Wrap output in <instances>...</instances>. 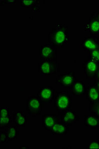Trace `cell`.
<instances>
[{
	"mask_svg": "<svg viewBox=\"0 0 99 149\" xmlns=\"http://www.w3.org/2000/svg\"><path fill=\"white\" fill-rule=\"evenodd\" d=\"M47 40L55 47H64L69 40L68 26L65 24H57L48 33Z\"/></svg>",
	"mask_w": 99,
	"mask_h": 149,
	"instance_id": "6da1fadb",
	"label": "cell"
},
{
	"mask_svg": "<svg viewBox=\"0 0 99 149\" xmlns=\"http://www.w3.org/2000/svg\"><path fill=\"white\" fill-rule=\"evenodd\" d=\"M56 111H61L72 109V97L67 92H56L53 100Z\"/></svg>",
	"mask_w": 99,
	"mask_h": 149,
	"instance_id": "7a4b0ae2",
	"label": "cell"
},
{
	"mask_svg": "<svg viewBox=\"0 0 99 149\" xmlns=\"http://www.w3.org/2000/svg\"><path fill=\"white\" fill-rule=\"evenodd\" d=\"M44 103L41 102L37 96L29 95L26 100V111L28 115L32 117L41 115Z\"/></svg>",
	"mask_w": 99,
	"mask_h": 149,
	"instance_id": "3957f363",
	"label": "cell"
},
{
	"mask_svg": "<svg viewBox=\"0 0 99 149\" xmlns=\"http://www.w3.org/2000/svg\"><path fill=\"white\" fill-rule=\"evenodd\" d=\"M60 71L58 62L49 60L40 59L38 64V72L41 76H53Z\"/></svg>",
	"mask_w": 99,
	"mask_h": 149,
	"instance_id": "277c9868",
	"label": "cell"
},
{
	"mask_svg": "<svg viewBox=\"0 0 99 149\" xmlns=\"http://www.w3.org/2000/svg\"><path fill=\"white\" fill-rule=\"evenodd\" d=\"M99 65L95 61L87 58L82 64L84 75L87 80H95L97 77Z\"/></svg>",
	"mask_w": 99,
	"mask_h": 149,
	"instance_id": "5b68a950",
	"label": "cell"
},
{
	"mask_svg": "<svg viewBox=\"0 0 99 149\" xmlns=\"http://www.w3.org/2000/svg\"><path fill=\"white\" fill-rule=\"evenodd\" d=\"M40 59L49 60L57 62V48L50 43L41 45L39 49Z\"/></svg>",
	"mask_w": 99,
	"mask_h": 149,
	"instance_id": "8992f818",
	"label": "cell"
},
{
	"mask_svg": "<svg viewBox=\"0 0 99 149\" xmlns=\"http://www.w3.org/2000/svg\"><path fill=\"white\" fill-rule=\"evenodd\" d=\"M76 80L75 72H65L57 77L55 80L56 84L63 88H67L71 90Z\"/></svg>",
	"mask_w": 99,
	"mask_h": 149,
	"instance_id": "52a82bcc",
	"label": "cell"
},
{
	"mask_svg": "<svg viewBox=\"0 0 99 149\" xmlns=\"http://www.w3.org/2000/svg\"><path fill=\"white\" fill-rule=\"evenodd\" d=\"M84 32H89L90 35L99 37V21L98 19L97 13L93 12L90 17L83 26Z\"/></svg>",
	"mask_w": 99,
	"mask_h": 149,
	"instance_id": "ba28073f",
	"label": "cell"
},
{
	"mask_svg": "<svg viewBox=\"0 0 99 149\" xmlns=\"http://www.w3.org/2000/svg\"><path fill=\"white\" fill-rule=\"evenodd\" d=\"M55 90L52 86L41 87L37 93V97L43 103H53Z\"/></svg>",
	"mask_w": 99,
	"mask_h": 149,
	"instance_id": "9c48e42d",
	"label": "cell"
},
{
	"mask_svg": "<svg viewBox=\"0 0 99 149\" xmlns=\"http://www.w3.org/2000/svg\"><path fill=\"white\" fill-rule=\"evenodd\" d=\"M99 45V36L90 35L84 37L82 39L81 47L82 48L84 51L88 53L95 50Z\"/></svg>",
	"mask_w": 99,
	"mask_h": 149,
	"instance_id": "30bf717a",
	"label": "cell"
},
{
	"mask_svg": "<svg viewBox=\"0 0 99 149\" xmlns=\"http://www.w3.org/2000/svg\"><path fill=\"white\" fill-rule=\"evenodd\" d=\"M58 115L60 116V121L68 124L69 126L80 120V117L77 115L76 112L72 110V109L58 111Z\"/></svg>",
	"mask_w": 99,
	"mask_h": 149,
	"instance_id": "8fae6325",
	"label": "cell"
},
{
	"mask_svg": "<svg viewBox=\"0 0 99 149\" xmlns=\"http://www.w3.org/2000/svg\"><path fill=\"white\" fill-rule=\"evenodd\" d=\"M60 121V116L55 114H45L43 115V127L45 131L51 132L54 125Z\"/></svg>",
	"mask_w": 99,
	"mask_h": 149,
	"instance_id": "7c38bea8",
	"label": "cell"
},
{
	"mask_svg": "<svg viewBox=\"0 0 99 149\" xmlns=\"http://www.w3.org/2000/svg\"><path fill=\"white\" fill-rule=\"evenodd\" d=\"M85 95L86 100L90 103L99 102V90L95 84L88 85Z\"/></svg>",
	"mask_w": 99,
	"mask_h": 149,
	"instance_id": "4fadbf2b",
	"label": "cell"
},
{
	"mask_svg": "<svg viewBox=\"0 0 99 149\" xmlns=\"http://www.w3.org/2000/svg\"><path fill=\"white\" fill-rule=\"evenodd\" d=\"M13 121L17 127H25L28 123V116L24 111H17L13 114Z\"/></svg>",
	"mask_w": 99,
	"mask_h": 149,
	"instance_id": "5bb4252c",
	"label": "cell"
},
{
	"mask_svg": "<svg viewBox=\"0 0 99 149\" xmlns=\"http://www.w3.org/2000/svg\"><path fill=\"white\" fill-rule=\"evenodd\" d=\"M69 130V126L60 121L53 126L51 130V134L52 135H67Z\"/></svg>",
	"mask_w": 99,
	"mask_h": 149,
	"instance_id": "9a60e30c",
	"label": "cell"
},
{
	"mask_svg": "<svg viewBox=\"0 0 99 149\" xmlns=\"http://www.w3.org/2000/svg\"><path fill=\"white\" fill-rule=\"evenodd\" d=\"M71 90L72 95H85L86 93V87L84 80L76 79Z\"/></svg>",
	"mask_w": 99,
	"mask_h": 149,
	"instance_id": "2e32d148",
	"label": "cell"
},
{
	"mask_svg": "<svg viewBox=\"0 0 99 149\" xmlns=\"http://www.w3.org/2000/svg\"><path fill=\"white\" fill-rule=\"evenodd\" d=\"M84 124L86 127L96 129L99 127V117L91 114L84 115Z\"/></svg>",
	"mask_w": 99,
	"mask_h": 149,
	"instance_id": "e0dca14e",
	"label": "cell"
},
{
	"mask_svg": "<svg viewBox=\"0 0 99 149\" xmlns=\"http://www.w3.org/2000/svg\"><path fill=\"white\" fill-rule=\"evenodd\" d=\"M40 1L38 0H21L20 6L24 8H31L33 12H37L40 10Z\"/></svg>",
	"mask_w": 99,
	"mask_h": 149,
	"instance_id": "ac0fdd59",
	"label": "cell"
},
{
	"mask_svg": "<svg viewBox=\"0 0 99 149\" xmlns=\"http://www.w3.org/2000/svg\"><path fill=\"white\" fill-rule=\"evenodd\" d=\"M6 131L8 134L9 141L17 139L20 132L18 130L17 126H13L11 127H8V129Z\"/></svg>",
	"mask_w": 99,
	"mask_h": 149,
	"instance_id": "d6986e66",
	"label": "cell"
},
{
	"mask_svg": "<svg viewBox=\"0 0 99 149\" xmlns=\"http://www.w3.org/2000/svg\"><path fill=\"white\" fill-rule=\"evenodd\" d=\"M88 110L91 114L99 117V102L90 103Z\"/></svg>",
	"mask_w": 99,
	"mask_h": 149,
	"instance_id": "ffe728a7",
	"label": "cell"
},
{
	"mask_svg": "<svg viewBox=\"0 0 99 149\" xmlns=\"http://www.w3.org/2000/svg\"><path fill=\"white\" fill-rule=\"evenodd\" d=\"M13 118L10 115H8L6 117H1L0 120V128H7L9 124L12 123V122Z\"/></svg>",
	"mask_w": 99,
	"mask_h": 149,
	"instance_id": "44dd1931",
	"label": "cell"
},
{
	"mask_svg": "<svg viewBox=\"0 0 99 149\" xmlns=\"http://www.w3.org/2000/svg\"><path fill=\"white\" fill-rule=\"evenodd\" d=\"M88 55L87 56L88 58L95 61L98 63L99 66V45L95 50L90 51L88 52Z\"/></svg>",
	"mask_w": 99,
	"mask_h": 149,
	"instance_id": "7402d4cb",
	"label": "cell"
},
{
	"mask_svg": "<svg viewBox=\"0 0 99 149\" xmlns=\"http://www.w3.org/2000/svg\"><path fill=\"white\" fill-rule=\"evenodd\" d=\"M86 149H99V139H93L87 144Z\"/></svg>",
	"mask_w": 99,
	"mask_h": 149,
	"instance_id": "603a6c76",
	"label": "cell"
},
{
	"mask_svg": "<svg viewBox=\"0 0 99 149\" xmlns=\"http://www.w3.org/2000/svg\"><path fill=\"white\" fill-rule=\"evenodd\" d=\"M9 138L8 136L6 131H0V143H7L9 142Z\"/></svg>",
	"mask_w": 99,
	"mask_h": 149,
	"instance_id": "cb8c5ba5",
	"label": "cell"
},
{
	"mask_svg": "<svg viewBox=\"0 0 99 149\" xmlns=\"http://www.w3.org/2000/svg\"><path fill=\"white\" fill-rule=\"evenodd\" d=\"M10 115L9 107H1V117H6Z\"/></svg>",
	"mask_w": 99,
	"mask_h": 149,
	"instance_id": "d4e9b609",
	"label": "cell"
},
{
	"mask_svg": "<svg viewBox=\"0 0 99 149\" xmlns=\"http://www.w3.org/2000/svg\"><path fill=\"white\" fill-rule=\"evenodd\" d=\"M0 5L1 6L4 5L7 3H16L15 1H7V0H1L0 1Z\"/></svg>",
	"mask_w": 99,
	"mask_h": 149,
	"instance_id": "484cf974",
	"label": "cell"
},
{
	"mask_svg": "<svg viewBox=\"0 0 99 149\" xmlns=\"http://www.w3.org/2000/svg\"><path fill=\"white\" fill-rule=\"evenodd\" d=\"M94 83L96 85V86L98 88V90H99V81H97V80L95 79V80H94Z\"/></svg>",
	"mask_w": 99,
	"mask_h": 149,
	"instance_id": "4316f807",
	"label": "cell"
},
{
	"mask_svg": "<svg viewBox=\"0 0 99 149\" xmlns=\"http://www.w3.org/2000/svg\"><path fill=\"white\" fill-rule=\"evenodd\" d=\"M19 149H29V147L27 146H21Z\"/></svg>",
	"mask_w": 99,
	"mask_h": 149,
	"instance_id": "83f0119b",
	"label": "cell"
},
{
	"mask_svg": "<svg viewBox=\"0 0 99 149\" xmlns=\"http://www.w3.org/2000/svg\"><path fill=\"white\" fill-rule=\"evenodd\" d=\"M96 80L99 81V68H98V70L97 77V79Z\"/></svg>",
	"mask_w": 99,
	"mask_h": 149,
	"instance_id": "f1b7e54d",
	"label": "cell"
},
{
	"mask_svg": "<svg viewBox=\"0 0 99 149\" xmlns=\"http://www.w3.org/2000/svg\"><path fill=\"white\" fill-rule=\"evenodd\" d=\"M97 15L98 19L99 21V12L97 13Z\"/></svg>",
	"mask_w": 99,
	"mask_h": 149,
	"instance_id": "f546056e",
	"label": "cell"
},
{
	"mask_svg": "<svg viewBox=\"0 0 99 149\" xmlns=\"http://www.w3.org/2000/svg\"><path fill=\"white\" fill-rule=\"evenodd\" d=\"M72 148V147H71V146H69V147H66V148Z\"/></svg>",
	"mask_w": 99,
	"mask_h": 149,
	"instance_id": "4dcf8cb0",
	"label": "cell"
}]
</instances>
